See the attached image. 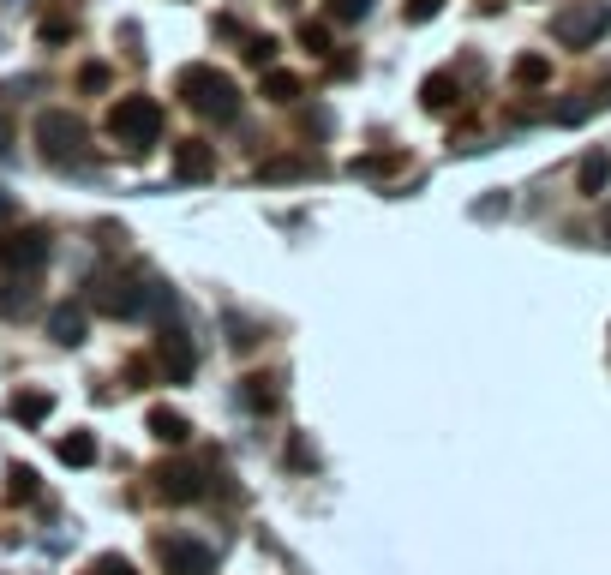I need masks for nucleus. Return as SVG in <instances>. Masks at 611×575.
<instances>
[{"label":"nucleus","mask_w":611,"mask_h":575,"mask_svg":"<svg viewBox=\"0 0 611 575\" xmlns=\"http://www.w3.org/2000/svg\"><path fill=\"white\" fill-rule=\"evenodd\" d=\"M222 324H228V342H234V348H240V354H246V348H258V324H246V318H240V312H228V318H222Z\"/></svg>","instance_id":"obj_21"},{"label":"nucleus","mask_w":611,"mask_h":575,"mask_svg":"<svg viewBox=\"0 0 611 575\" xmlns=\"http://www.w3.org/2000/svg\"><path fill=\"white\" fill-rule=\"evenodd\" d=\"M150 438H162V444H186L192 426H186V414H174V408H150Z\"/></svg>","instance_id":"obj_15"},{"label":"nucleus","mask_w":611,"mask_h":575,"mask_svg":"<svg viewBox=\"0 0 611 575\" xmlns=\"http://www.w3.org/2000/svg\"><path fill=\"white\" fill-rule=\"evenodd\" d=\"M546 78H552V60H546V54H522V60H516V84H528V90H540Z\"/></svg>","instance_id":"obj_19"},{"label":"nucleus","mask_w":611,"mask_h":575,"mask_svg":"<svg viewBox=\"0 0 611 575\" xmlns=\"http://www.w3.org/2000/svg\"><path fill=\"white\" fill-rule=\"evenodd\" d=\"M66 36H72V24H66V18H48V24H42V42H66Z\"/></svg>","instance_id":"obj_29"},{"label":"nucleus","mask_w":611,"mask_h":575,"mask_svg":"<svg viewBox=\"0 0 611 575\" xmlns=\"http://www.w3.org/2000/svg\"><path fill=\"white\" fill-rule=\"evenodd\" d=\"M180 102H186L198 120H216V126L240 120V84H234L222 66H186V72H180Z\"/></svg>","instance_id":"obj_1"},{"label":"nucleus","mask_w":611,"mask_h":575,"mask_svg":"<svg viewBox=\"0 0 611 575\" xmlns=\"http://www.w3.org/2000/svg\"><path fill=\"white\" fill-rule=\"evenodd\" d=\"M240 402H246L252 414H276V402H282V396H276V378H246V384H240Z\"/></svg>","instance_id":"obj_16"},{"label":"nucleus","mask_w":611,"mask_h":575,"mask_svg":"<svg viewBox=\"0 0 611 575\" xmlns=\"http://www.w3.org/2000/svg\"><path fill=\"white\" fill-rule=\"evenodd\" d=\"M600 234H606V246H611V210H606V228H600Z\"/></svg>","instance_id":"obj_32"},{"label":"nucleus","mask_w":611,"mask_h":575,"mask_svg":"<svg viewBox=\"0 0 611 575\" xmlns=\"http://www.w3.org/2000/svg\"><path fill=\"white\" fill-rule=\"evenodd\" d=\"M246 60H252V66H270V60H276V36H252V42H246Z\"/></svg>","instance_id":"obj_24"},{"label":"nucleus","mask_w":611,"mask_h":575,"mask_svg":"<svg viewBox=\"0 0 611 575\" xmlns=\"http://www.w3.org/2000/svg\"><path fill=\"white\" fill-rule=\"evenodd\" d=\"M606 30H611V6L606 0H570V6L552 18V36H558L564 48H594Z\"/></svg>","instance_id":"obj_4"},{"label":"nucleus","mask_w":611,"mask_h":575,"mask_svg":"<svg viewBox=\"0 0 611 575\" xmlns=\"http://www.w3.org/2000/svg\"><path fill=\"white\" fill-rule=\"evenodd\" d=\"M294 120H300V132H312V138L330 132V108H318V102H294Z\"/></svg>","instance_id":"obj_20"},{"label":"nucleus","mask_w":611,"mask_h":575,"mask_svg":"<svg viewBox=\"0 0 611 575\" xmlns=\"http://www.w3.org/2000/svg\"><path fill=\"white\" fill-rule=\"evenodd\" d=\"M6 498H12V504H30V498H36V474H30V468H12V474H6Z\"/></svg>","instance_id":"obj_22"},{"label":"nucleus","mask_w":611,"mask_h":575,"mask_svg":"<svg viewBox=\"0 0 611 575\" xmlns=\"http://www.w3.org/2000/svg\"><path fill=\"white\" fill-rule=\"evenodd\" d=\"M438 12H444V0H408V24H426Z\"/></svg>","instance_id":"obj_26"},{"label":"nucleus","mask_w":611,"mask_h":575,"mask_svg":"<svg viewBox=\"0 0 611 575\" xmlns=\"http://www.w3.org/2000/svg\"><path fill=\"white\" fill-rule=\"evenodd\" d=\"M48 408H54V402H48L42 390H24V396H12V420H18V426H42V420H48Z\"/></svg>","instance_id":"obj_17"},{"label":"nucleus","mask_w":611,"mask_h":575,"mask_svg":"<svg viewBox=\"0 0 611 575\" xmlns=\"http://www.w3.org/2000/svg\"><path fill=\"white\" fill-rule=\"evenodd\" d=\"M48 336H54L60 348H78V342L90 336V312H84L78 300H60V306L48 312Z\"/></svg>","instance_id":"obj_9"},{"label":"nucleus","mask_w":611,"mask_h":575,"mask_svg":"<svg viewBox=\"0 0 611 575\" xmlns=\"http://www.w3.org/2000/svg\"><path fill=\"white\" fill-rule=\"evenodd\" d=\"M300 42H306V48H318V54H324V48H330V30H324V24H300Z\"/></svg>","instance_id":"obj_28"},{"label":"nucleus","mask_w":611,"mask_h":575,"mask_svg":"<svg viewBox=\"0 0 611 575\" xmlns=\"http://www.w3.org/2000/svg\"><path fill=\"white\" fill-rule=\"evenodd\" d=\"M576 186H582V198H600V192H606V186H611V156H606V150H588V156H582Z\"/></svg>","instance_id":"obj_13"},{"label":"nucleus","mask_w":611,"mask_h":575,"mask_svg":"<svg viewBox=\"0 0 611 575\" xmlns=\"http://www.w3.org/2000/svg\"><path fill=\"white\" fill-rule=\"evenodd\" d=\"M258 96H264V102H282V108H288V102H300V96H306V84H300V78H294L288 66H264V78H258Z\"/></svg>","instance_id":"obj_11"},{"label":"nucleus","mask_w":611,"mask_h":575,"mask_svg":"<svg viewBox=\"0 0 611 575\" xmlns=\"http://www.w3.org/2000/svg\"><path fill=\"white\" fill-rule=\"evenodd\" d=\"M78 90H108V66H102V60H90V66L78 72Z\"/></svg>","instance_id":"obj_25"},{"label":"nucleus","mask_w":611,"mask_h":575,"mask_svg":"<svg viewBox=\"0 0 611 575\" xmlns=\"http://www.w3.org/2000/svg\"><path fill=\"white\" fill-rule=\"evenodd\" d=\"M36 144H42V162L72 168V162H84V150H90V126H84L72 108H42V114H36Z\"/></svg>","instance_id":"obj_2"},{"label":"nucleus","mask_w":611,"mask_h":575,"mask_svg":"<svg viewBox=\"0 0 611 575\" xmlns=\"http://www.w3.org/2000/svg\"><path fill=\"white\" fill-rule=\"evenodd\" d=\"M210 174H216V150L210 144L192 138V144L174 150V180H210Z\"/></svg>","instance_id":"obj_10"},{"label":"nucleus","mask_w":611,"mask_h":575,"mask_svg":"<svg viewBox=\"0 0 611 575\" xmlns=\"http://www.w3.org/2000/svg\"><path fill=\"white\" fill-rule=\"evenodd\" d=\"M372 12V0H330V18H342V24H360Z\"/></svg>","instance_id":"obj_23"},{"label":"nucleus","mask_w":611,"mask_h":575,"mask_svg":"<svg viewBox=\"0 0 611 575\" xmlns=\"http://www.w3.org/2000/svg\"><path fill=\"white\" fill-rule=\"evenodd\" d=\"M48 234L42 228H18V234H0V270L12 276V282H36L42 270H48Z\"/></svg>","instance_id":"obj_5"},{"label":"nucleus","mask_w":611,"mask_h":575,"mask_svg":"<svg viewBox=\"0 0 611 575\" xmlns=\"http://www.w3.org/2000/svg\"><path fill=\"white\" fill-rule=\"evenodd\" d=\"M12 150V114H6V90H0V156Z\"/></svg>","instance_id":"obj_30"},{"label":"nucleus","mask_w":611,"mask_h":575,"mask_svg":"<svg viewBox=\"0 0 611 575\" xmlns=\"http://www.w3.org/2000/svg\"><path fill=\"white\" fill-rule=\"evenodd\" d=\"M600 102H611V78H606V84H600V96H594V108H600Z\"/></svg>","instance_id":"obj_31"},{"label":"nucleus","mask_w":611,"mask_h":575,"mask_svg":"<svg viewBox=\"0 0 611 575\" xmlns=\"http://www.w3.org/2000/svg\"><path fill=\"white\" fill-rule=\"evenodd\" d=\"M90 575H138V570H132L126 558H114V552H108V558H96V564H90Z\"/></svg>","instance_id":"obj_27"},{"label":"nucleus","mask_w":611,"mask_h":575,"mask_svg":"<svg viewBox=\"0 0 611 575\" xmlns=\"http://www.w3.org/2000/svg\"><path fill=\"white\" fill-rule=\"evenodd\" d=\"M456 102H462V90H456L450 72H432V78L420 84V108H426V114H450Z\"/></svg>","instance_id":"obj_12"},{"label":"nucleus","mask_w":611,"mask_h":575,"mask_svg":"<svg viewBox=\"0 0 611 575\" xmlns=\"http://www.w3.org/2000/svg\"><path fill=\"white\" fill-rule=\"evenodd\" d=\"M108 138L126 150H150L162 138V102L156 96H120L108 108Z\"/></svg>","instance_id":"obj_3"},{"label":"nucleus","mask_w":611,"mask_h":575,"mask_svg":"<svg viewBox=\"0 0 611 575\" xmlns=\"http://www.w3.org/2000/svg\"><path fill=\"white\" fill-rule=\"evenodd\" d=\"M156 564H162V575H216V552L192 534H168V540H156Z\"/></svg>","instance_id":"obj_6"},{"label":"nucleus","mask_w":611,"mask_h":575,"mask_svg":"<svg viewBox=\"0 0 611 575\" xmlns=\"http://www.w3.org/2000/svg\"><path fill=\"white\" fill-rule=\"evenodd\" d=\"M0 210H12V198H0Z\"/></svg>","instance_id":"obj_33"},{"label":"nucleus","mask_w":611,"mask_h":575,"mask_svg":"<svg viewBox=\"0 0 611 575\" xmlns=\"http://www.w3.org/2000/svg\"><path fill=\"white\" fill-rule=\"evenodd\" d=\"M312 174H318L312 156H270V162H258V180H312Z\"/></svg>","instance_id":"obj_14"},{"label":"nucleus","mask_w":611,"mask_h":575,"mask_svg":"<svg viewBox=\"0 0 611 575\" xmlns=\"http://www.w3.org/2000/svg\"><path fill=\"white\" fill-rule=\"evenodd\" d=\"M60 462H66V468H90V462H96V438H90V432H66V438H60Z\"/></svg>","instance_id":"obj_18"},{"label":"nucleus","mask_w":611,"mask_h":575,"mask_svg":"<svg viewBox=\"0 0 611 575\" xmlns=\"http://www.w3.org/2000/svg\"><path fill=\"white\" fill-rule=\"evenodd\" d=\"M150 480H156V492H162L168 504H198V498H210V474H204L198 462H162Z\"/></svg>","instance_id":"obj_8"},{"label":"nucleus","mask_w":611,"mask_h":575,"mask_svg":"<svg viewBox=\"0 0 611 575\" xmlns=\"http://www.w3.org/2000/svg\"><path fill=\"white\" fill-rule=\"evenodd\" d=\"M156 372H162L168 384H192L198 348H192V336H186L180 324H162V330H156Z\"/></svg>","instance_id":"obj_7"}]
</instances>
